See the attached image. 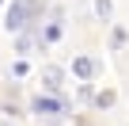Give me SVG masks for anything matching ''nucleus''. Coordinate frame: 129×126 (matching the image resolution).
<instances>
[{
    "label": "nucleus",
    "instance_id": "f257e3e1",
    "mask_svg": "<svg viewBox=\"0 0 129 126\" xmlns=\"http://www.w3.org/2000/svg\"><path fill=\"white\" fill-rule=\"evenodd\" d=\"M76 73H80V77H91V61H87V57L76 61Z\"/></svg>",
    "mask_w": 129,
    "mask_h": 126
}]
</instances>
